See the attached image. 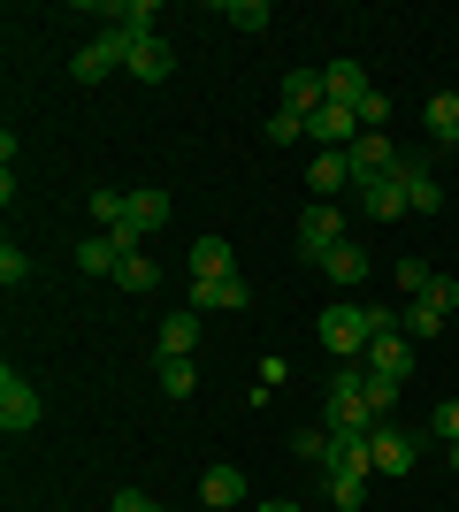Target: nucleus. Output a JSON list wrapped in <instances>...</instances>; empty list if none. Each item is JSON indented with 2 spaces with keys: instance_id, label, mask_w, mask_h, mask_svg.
I'll list each match as a JSON object with an SVG mask.
<instances>
[{
  "instance_id": "f257e3e1",
  "label": "nucleus",
  "mask_w": 459,
  "mask_h": 512,
  "mask_svg": "<svg viewBox=\"0 0 459 512\" xmlns=\"http://www.w3.org/2000/svg\"><path fill=\"white\" fill-rule=\"evenodd\" d=\"M131 39H138L131 23H100V31L77 46V62H69V69H77V85H100L108 69H123V62H131Z\"/></svg>"
},
{
  "instance_id": "f03ea898",
  "label": "nucleus",
  "mask_w": 459,
  "mask_h": 512,
  "mask_svg": "<svg viewBox=\"0 0 459 512\" xmlns=\"http://www.w3.org/2000/svg\"><path fill=\"white\" fill-rule=\"evenodd\" d=\"M322 344L337 352V360H360V352L375 344V314H368V306H352V299L322 306Z\"/></svg>"
},
{
  "instance_id": "7ed1b4c3",
  "label": "nucleus",
  "mask_w": 459,
  "mask_h": 512,
  "mask_svg": "<svg viewBox=\"0 0 459 512\" xmlns=\"http://www.w3.org/2000/svg\"><path fill=\"white\" fill-rule=\"evenodd\" d=\"M345 245V207L337 199H314V207L299 214V260H329Z\"/></svg>"
},
{
  "instance_id": "20e7f679",
  "label": "nucleus",
  "mask_w": 459,
  "mask_h": 512,
  "mask_svg": "<svg viewBox=\"0 0 459 512\" xmlns=\"http://www.w3.org/2000/svg\"><path fill=\"white\" fill-rule=\"evenodd\" d=\"M360 367H368L375 383H406V375H414V337H406V329H375V344L368 352H360Z\"/></svg>"
},
{
  "instance_id": "39448f33",
  "label": "nucleus",
  "mask_w": 459,
  "mask_h": 512,
  "mask_svg": "<svg viewBox=\"0 0 459 512\" xmlns=\"http://www.w3.org/2000/svg\"><path fill=\"white\" fill-rule=\"evenodd\" d=\"M39 421H46L39 390H31V383L16 375V367H8V375H0V428H8V436H31Z\"/></svg>"
},
{
  "instance_id": "423d86ee",
  "label": "nucleus",
  "mask_w": 459,
  "mask_h": 512,
  "mask_svg": "<svg viewBox=\"0 0 459 512\" xmlns=\"http://www.w3.org/2000/svg\"><path fill=\"white\" fill-rule=\"evenodd\" d=\"M345 161H352V184H368V176H391L398 169V146L383 138V130H360L345 146Z\"/></svg>"
},
{
  "instance_id": "0eeeda50",
  "label": "nucleus",
  "mask_w": 459,
  "mask_h": 512,
  "mask_svg": "<svg viewBox=\"0 0 459 512\" xmlns=\"http://www.w3.org/2000/svg\"><path fill=\"white\" fill-rule=\"evenodd\" d=\"M368 451H375V474H414V459H421V444L406 436V428H391V421H375Z\"/></svg>"
},
{
  "instance_id": "6e6552de",
  "label": "nucleus",
  "mask_w": 459,
  "mask_h": 512,
  "mask_svg": "<svg viewBox=\"0 0 459 512\" xmlns=\"http://www.w3.org/2000/svg\"><path fill=\"white\" fill-rule=\"evenodd\" d=\"M306 138H314V146H322V153H345L352 138H360V115H352V107H337V100H329L322 115H306Z\"/></svg>"
},
{
  "instance_id": "1a4fd4ad",
  "label": "nucleus",
  "mask_w": 459,
  "mask_h": 512,
  "mask_svg": "<svg viewBox=\"0 0 459 512\" xmlns=\"http://www.w3.org/2000/svg\"><path fill=\"white\" fill-rule=\"evenodd\" d=\"M352 207L375 214V222H398L406 214V184L398 176H368V184H352Z\"/></svg>"
},
{
  "instance_id": "9d476101",
  "label": "nucleus",
  "mask_w": 459,
  "mask_h": 512,
  "mask_svg": "<svg viewBox=\"0 0 459 512\" xmlns=\"http://www.w3.org/2000/svg\"><path fill=\"white\" fill-rule=\"evenodd\" d=\"M322 428H329V436H375V413H368V398H352V390H329Z\"/></svg>"
},
{
  "instance_id": "9b49d317",
  "label": "nucleus",
  "mask_w": 459,
  "mask_h": 512,
  "mask_svg": "<svg viewBox=\"0 0 459 512\" xmlns=\"http://www.w3.org/2000/svg\"><path fill=\"white\" fill-rule=\"evenodd\" d=\"M123 69H131L138 85H161V77L176 69V46H169V39H153V31H138V39H131V62H123Z\"/></svg>"
},
{
  "instance_id": "f8f14e48",
  "label": "nucleus",
  "mask_w": 459,
  "mask_h": 512,
  "mask_svg": "<svg viewBox=\"0 0 459 512\" xmlns=\"http://www.w3.org/2000/svg\"><path fill=\"white\" fill-rule=\"evenodd\" d=\"M184 268H192V283H215V276H238V253H230V237H192Z\"/></svg>"
},
{
  "instance_id": "ddd939ff",
  "label": "nucleus",
  "mask_w": 459,
  "mask_h": 512,
  "mask_svg": "<svg viewBox=\"0 0 459 512\" xmlns=\"http://www.w3.org/2000/svg\"><path fill=\"white\" fill-rule=\"evenodd\" d=\"M245 276H215V283H192V314H245Z\"/></svg>"
},
{
  "instance_id": "4468645a",
  "label": "nucleus",
  "mask_w": 459,
  "mask_h": 512,
  "mask_svg": "<svg viewBox=\"0 0 459 512\" xmlns=\"http://www.w3.org/2000/svg\"><path fill=\"white\" fill-rule=\"evenodd\" d=\"M199 505H207V512H238L245 505V474L238 467H207V474H199Z\"/></svg>"
},
{
  "instance_id": "2eb2a0df",
  "label": "nucleus",
  "mask_w": 459,
  "mask_h": 512,
  "mask_svg": "<svg viewBox=\"0 0 459 512\" xmlns=\"http://www.w3.org/2000/svg\"><path fill=\"white\" fill-rule=\"evenodd\" d=\"M276 92H284L276 107H291V115H322V107H329V92H322V69H291V77H284Z\"/></svg>"
},
{
  "instance_id": "dca6fc26",
  "label": "nucleus",
  "mask_w": 459,
  "mask_h": 512,
  "mask_svg": "<svg viewBox=\"0 0 459 512\" xmlns=\"http://www.w3.org/2000/svg\"><path fill=\"white\" fill-rule=\"evenodd\" d=\"M306 192H314V199L352 192V161H345V153H314V161H306Z\"/></svg>"
},
{
  "instance_id": "f3484780",
  "label": "nucleus",
  "mask_w": 459,
  "mask_h": 512,
  "mask_svg": "<svg viewBox=\"0 0 459 512\" xmlns=\"http://www.w3.org/2000/svg\"><path fill=\"white\" fill-rule=\"evenodd\" d=\"M169 214H176L169 192H153V184H146V192H131V207H123V230H131V237H153Z\"/></svg>"
},
{
  "instance_id": "a211bd4d",
  "label": "nucleus",
  "mask_w": 459,
  "mask_h": 512,
  "mask_svg": "<svg viewBox=\"0 0 459 512\" xmlns=\"http://www.w3.org/2000/svg\"><path fill=\"white\" fill-rule=\"evenodd\" d=\"M322 474H375V451H368V436H329V451H322Z\"/></svg>"
},
{
  "instance_id": "6ab92c4d",
  "label": "nucleus",
  "mask_w": 459,
  "mask_h": 512,
  "mask_svg": "<svg viewBox=\"0 0 459 512\" xmlns=\"http://www.w3.org/2000/svg\"><path fill=\"white\" fill-rule=\"evenodd\" d=\"M322 92H329L337 107H360L375 85H368V69H360V62H329V69H322Z\"/></svg>"
},
{
  "instance_id": "aec40b11",
  "label": "nucleus",
  "mask_w": 459,
  "mask_h": 512,
  "mask_svg": "<svg viewBox=\"0 0 459 512\" xmlns=\"http://www.w3.org/2000/svg\"><path fill=\"white\" fill-rule=\"evenodd\" d=\"M77 276H123V245H115L108 230L85 237V245H77Z\"/></svg>"
},
{
  "instance_id": "412c9836",
  "label": "nucleus",
  "mask_w": 459,
  "mask_h": 512,
  "mask_svg": "<svg viewBox=\"0 0 459 512\" xmlns=\"http://www.w3.org/2000/svg\"><path fill=\"white\" fill-rule=\"evenodd\" d=\"M153 344H161V360H192V344H199V314H192V306H184V314H169Z\"/></svg>"
},
{
  "instance_id": "4be33fe9",
  "label": "nucleus",
  "mask_w": 459,
  "mask_h": 512,
  "mask_svg": "<svg viewBox=\"0 0 459 512\" xmlns=\"http://www.w3.org/2000/svg\"><path fill=\"white\" fill-rule=\"evenodd\" d=\"M421 123H429V138H437V146H459V92H429Z\"/></svg>"
},
{
  "instance_id": "5701e85b",
  "label": "nucleus",
  "mask_w": 459,
  "mask_h": 512,
  "mask_svg": "<svg viewBox=\"0 0 459 512\" xmlns=\"http://www.w3.org/2000/svg\"><path fill=\"white\" fill-rule=\"evenodd\" d=\"M368 268H375V260L360 253V245H352V237H345V245H337V253L322 260V276H329V283H345V291H352V283H368Z\"/></svg>"
},
{
  "instance_id": "b1692460",
  "label": "nucleus",
  "mask_w": 459,
  "mask_h": 512,
  "mask_svg": "<svg viewBox=\"0 0 459 512\" xmlns=\"http://www.w3.org/2000/svg\"><path fill=\"white\" fill-rule=\"evenodd\" d=\"M444 321H452V314H444V306H429V299H406V314H398V329H406V337H444Z\"/></svg>"
},
{
  "instance_id": "393cba45",
  "label": "nucleus",
  "mask_w": 459,
  "mask_h": 512,
  "mask_svg": "<svg viewBox=\"0 0 459 512\" xmlns=\"http://www.w3.org/2000/svg\"><path fill=\"white\" fill-rule=\"evenodd\" d=\"M222 23L230 31H268V0H222Z\"/></svg>"
},
{
  "instance_id": "a878e982",
  "label": "nucleus",
  "mask_w": 459,
  "mask_h": 512,
  "mask_svg": "<svg viewBox=\"0 0 459 512\" xmlns=\"http://www.w3.org/2000/svg\"><path fill=\"white\" fill-rule=\"evenodd\" d=\"M115 283H123V291H131V299H146L153 283H161V268H153V260L138 253V260H123V276H115Z\"/></svg>"
},
{
  "instance_id": "bb28decb",
  "label": "nucleus",
  "mask_w": 459,
  "mask_h": 512,
  "mask_svg": "<svg viewBox=\"0 0 459 512\" xmlns=\"http://www.w3.org/2000/svg\"><path fill=\"white\" fill-rule=\"evenodd\" d=\"M123 207H131V192H92V199H85V214L100 222V230H115V222H123Z\"/></svg>"
},
{
  "instance_id": "cd10ccee",
  "label": "nucleus",
  "mask_w": 459,
  "mask_h": 512,
  "mask_svg": "<svg viewBox=\"0 0 459 512\" xmlns=\"http://www.w3.org/2000/svg\"><path fill=\"white\" fill-rule=\"evenodd\" d=\"M391 276H398V291H406V299H421V291L437 283V268H429V260H398Z\"/></svg>"
},
{
  "instance_id": "c85d7f7f",
  "label": "nucleus",
  "mask_w": 459,
  "mask_h": 512,
  "mask_svg": "<svg viewBox=\"0 0 459 512\" xmlns=\"http://www.w3.org/2000/svg\"><path fill=\"white\" fill-rule=\"evenodd\" d=\"M192 383H199L192 360H161V390H169V398H192Z\"/></svg>"
},
{
  "instance_id": "c756f323",
  "label": "nucleus",
  "mask_w": 459,
  "mask_h": 512,
  "mask_svg": "<svg viewBox=\"0 0 459 512\" xmlns=\"http://www.w3.org/2000/svg\"><path fill=\"white\" fill-rule=\"evenodd\" d=\"M368 482H375V474H329V497H337V505H360V497H368Z\"/></svg>"
},
{
  "instance_id": "7c9ffc66",
  "label": "nucleus",
  "mask_w": 459,
  "mask_h": 512,
  "mask_svg": "<svg viewBox=\"0 0 459 512\" xmlns=\"http://www.w3.org/2000/svg\"><path fill=\"white\" fill-rule=\"evenodd\" d=\"M291 451H299L306 467H322V451H329V428H299V436H291Z\"/></svg>"
},
{
  "instance_id": "2f4dec72",
  "label": "nucleus",
  "mask_w": 459,
  "mask_h": 512,
  "mask_svg": "<svg viewBox=\"0 0 459 512\" xmlns=\"http://www.w3.org/2000/svg\"><path fill=\"white\" fill-rule=\"evenodd\" d=\"M268 138H276V146H291V138H306V115H291V107H276V115H268Z\"/></svg>"
},
{
  "instance_id": "473e14b6",
  "label": "nucleus",
  "mask_w": 459,
  "mask_h": 512,
  "mask_svg": "<svg viewBox=\"0 0 459 512\" xmlns=\"http://www.w3.org/2000/svg\"><path fill=\"white\" fill-rule=\"evenodd\" d=\"M352 115H360V130H383V123H391V100H383V92H368Z\"/></svg>"
},
{
  "instance_id": "72a5a7b5",
  "label": "nucleus",
  "mask_w": 459,
  "mask_h": 512,
  "mask_svg": "<svg viewBox=\"0 0 459 512\" xmlns=\"http://www.w3.org/2000/svg\"><path fill=\"white\" fill-rule=\"evenodd\" d=\"M23 276H31V260H23V253H16V245H0V283H8V291H16V283H23Z\"/></svg>"
},
{
  "instance_id": "f704fd0d",
  "label": "nucleus",
  "mask_w": 459,
  "mask_h": 512,
  "mask_svg": "<svg viewBox=\"0 0 459 512\" xmlns=\"http://www.w3.org/2000/svg\"><path fill=\"white\" fill-rule=\"evenodd\" d=\"M421 299H429V306H444V314H452V306H459V283H452V276H437V283H429V291H421Z\"/></svg>"
},
{
  "instance_id": "c9c22d12",
  "label": "nucleus",
  "mask_w": 459,
  "mask_h": 512,
  "mask_svg": "<svg viewBox=\"0 0 459 512\" xmlns=\"http://www.w3.org/2000/svg\"><path fill=\"white\" fill-rule=\"evenodd\" d=\"M437 436H444V444H459V398H444V406H437Z\"/></svg>"
},
{
  "instance_id": "e433bc0d",
  "label": "nucleus",
  "mask_w": 459,
  "mask_h": 512,
  "mask_svg": "<svg viewBox=\"0 0 459 512\" xmlns=\"http://www.w3.org/2000/svg\"><path fill=\"white\" fill-rule=\"evenodd\" d=\"M108 512H161V505H153L146 490H115V505H108Z\"/></svg>"
},
{
  "instance_id": "4c0bfd02",
  "label": "nucleus",
  "mask_w": 459,
  "mask_h": 512,
  "mask_svg": "<svg viewBox=\"0 0 459 512\" xmlns=\"http://www.w3.org/2000/svg\"><path fill=\"white\" fill-rule=\"evenodd\" d=\"M261 512H299V505H261Z\"/></svg>"
},
{
  "instance_id": "58836bf2",
  "label": "nucleus",
  "mask_w": 459,
  "mask_h": 512,
  "mask_svg": "<svg viewBox=\"0 0 459 512\" xmlns=\"http://www.w3.org/2000/svg\"><path fill=\"white\" fill-rule=\"evenodd\" d=\"M452 467H459V444H452Z\"/></svg>"
}]
</instances>
